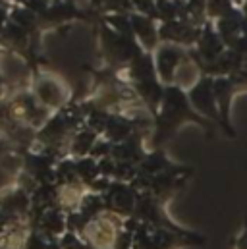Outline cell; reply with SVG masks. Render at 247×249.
Segmentation results:
<instances>
[{
	"label": "cell",
	"instance_id": "obj_1",
	"mask_svg": "<svg viewBox=\"0 0 247 249\" xmlns=\"http://www.w3.org/2000/svg\"><path fill=\"white\" fill-rule=\"evenodd\" d=\"M234 249H247V220H246V226L242 228V232L238 234V238L234 242Z\"/></svg>",
	"mask_w": 247,
	"mask_h": 249
}]
</instances>
